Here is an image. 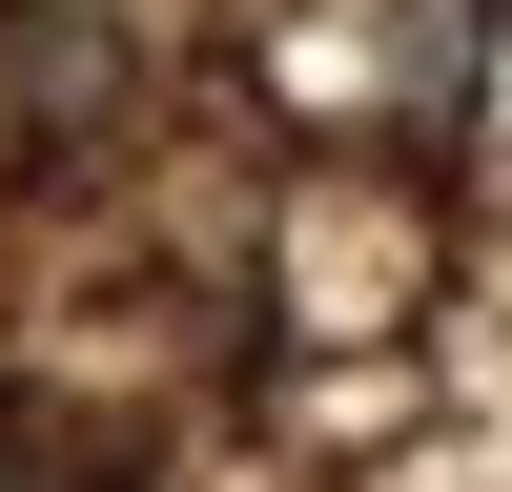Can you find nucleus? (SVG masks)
Segmentation results:
<instances>
[{
    "instance_id": "nucleus-1",
    "label": "nucleus",
    "mask_w": 512,
    "mask_h": 492,
    "mask_svg": "<svg viewBox=\"0 0 512 492\" xmlns=\"http://www.w3.org/2000/svg\"><path fill=\"white\" fill-rule=\"evenodd\" d=\"M0 492H62V451H41V431H21V410H0Z\"/></svg>"
}]
</instances>
